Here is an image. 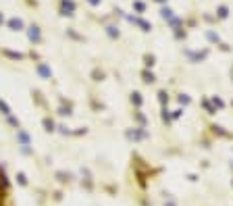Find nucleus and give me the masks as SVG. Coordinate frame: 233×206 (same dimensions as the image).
<instances>
[{
  "label": "nucleus",
  "instance_id": "5",
  "mask_svg": "<svg viewBox=\"0 0 233 206\" xmlns=\"http://www.w3.org/2000/svg\"><path fill=\"white\" fill-rule=\"evenodd\" d=\"M9 25H11L13 29H21V27H23V23H21L19 19H11V23H9Z\"/></svg>",
  "mask_w": 233,
  "mask_h": 206
},
{
  "label": "nucleus",
  "instance_id": "2",
  "mask_svg": "<svg viewBox=\"0 0 233 206\" xmlns=\"http://www.w3.org/2000/svg\"><path fill=\"white\" fill-rule=\"evenodd\" d=\"M29 38L33 40V42H40V29L33 25V27H29Z\"/></svg>",
  "mask_w": 233,
  "mask_h": 206
},
{
  "label": "nucleus",
  "instance_id": "4",
  "mask_svg": "<svg viewBox=\"0 0 233 206\" xmlns=\"http://www.w3.org/2000/svg\"><path fill=\"white\" fill-rule=\"evenodd\" d=\"M19 140H21V144H23V146H29V137H27V133H25V131H19Z\"/></svg>",
  "mask_w": 233,
  "mask_h": 206
},
{
  "label": "nucleus",
  "instance_id": "8",
  "mask_svg": "<svg viewBox=\"0 0 233 206\" xmlns=\"http://www.w3.org/2000/svg\"><path fill=\"white\" fill-rule=\"evenodd\" d=\"M44 125H46V131H52V127H54V125H52V121H48V119L44 121Z\"/></svg>",
  "mask_w": 233,
  "mask_h": 206
},
{
  "label": "nucleus",
  "instance_id": "1",
  "mask_svg": "<svg viewBox=\"0 0 233 206\" xmlns=\"http://www.w3.org/2000/svg\"><path fill=\"white\" fill-rule=\"evenodd\" d=\"M73 9H75V6H73V2H71V0H63V11H65L63 15H73V13H71Z\"/></svg>",
  "mask_w": 233,
  "mask_h": 206
},
{
  "label": "nucleus",
  "instance_id": "3",
  "mask_svg": "<svg viewBox=\"0 0 233 206\" xmlns=\"http://www.w3.org/2000/svg\"><path fill=\"white\" fill-rule=\"evenodd\" d=\"M38 71H40L42 77H50V69L46 67V65H40V67H38Z\"/></svg>",
  "mask_w": 233,
  "mask_h": 206
},
{
  "label": "nucleus",
  "instance_id": "9",
  "mask_svg": "<svg viewBox=\"0 0 233 206\" xmlns=\"http://www.w3.org/2000/svg\"><path fill=\"white\" fill-rule=\"evenodd\" d=\"M90 2H92V4H96V2H98V0H90Z\"/></svg>",
  "mask_w": 233,
  "mask_h": 206
},
{
  "label": "nucleus",
  "instance_id": "7",
  "mask_svg": "<svg viewBox=\"0 0 233 206\" xmlns=\"http://www.w3.org/2000/svg\"><path fill=\"white\" fill-rule=\"evenodd\" d=\"M17 179H19L21 185H27V179H25V175H23V173H19V175H17Z\"/></svg>",
  "mask_w": 233,
  "mask_h": 206
},
{
  "label": "nucleus",
  "instance_id": "6",
  "mask_svg": "<svg viewBox=\"0 0 233 206\" xmlns=\"http://www.w3.org/2000/svg\"><path fill=\"white\" fill-rule=\"evenodd\" d=\"M0 110H2V112L6 114V117H11V108H9V106H6V104H4L2 100H0Z\"/></svg>",
  "mask_w": 233,
  "mask_h": 206
},
{
  "label": "nucleus",
  "instance_id": "10",
  "mask_svg": "<svg viewBox=\"0 0 233 206\" xmlns=\"http://www.w3.org/2000/svg\"><path fill=\"white\" fill-rule=\"evenodd\" d=\"M0 21H2V15H0Z\"/></svg>",
  "mask_w": 233,
  "mask_h": 206
}]
</instances>
